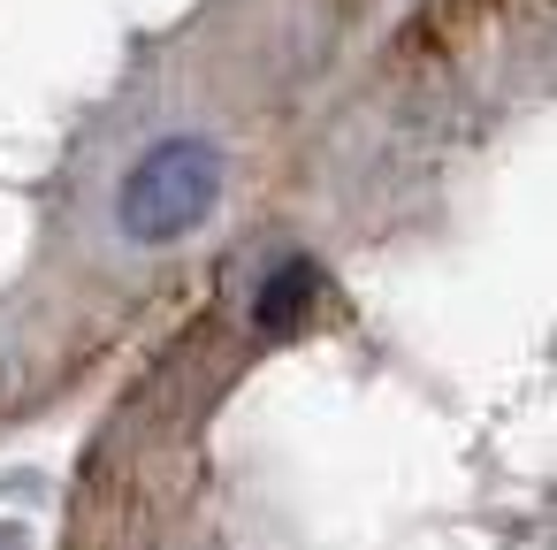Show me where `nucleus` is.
Wrapping results in <instances>:
<instances>
[{
  "label": "nucleus",
  "mask_w": 557,
  "mask_h": 550,
  "mask_svg": "<svg viewBox=\"0 0 557 550\" xmlns=\"http://www.w3.org/2000/svg\"><path fill=\"white\" fill-rule=\"evenodd\" d=\"M222 184H230L222 146L199 138V131H169V138H153V146L123 169L115 222H123L131 245H176V237H191V230L222 207Z\"/></svg>",
  "instance_id": "obj_1"
},
{
  "label": "nucleus",
  "mask_w": 557,
  "mask_h": 550,
  "mask_svg": "<svg viewBox=\"0 0 557 550\" xmlns=\"http://www.w3.org/2000/svg\"><path fill=\"white\" fill-rule=\"evenodd\" d=\"M313 291H321V268H313L306 253H283V260L268 268V283H260V298H252V321H260L268 337H283V329H298V321H306V306H313Z\"/></svg>",
  "instance_id": "obj_2"
},
{
  "label": "nucleus",
  "mask_w": 557,
  "mask_h": 550,
  "mask_svg": "<svg viewBox=\"0 0 557 550\" xmlns=\"http://www.w3.org/2000/svg\"><path fill=\"white\" fill-rule=\"evenodd\" d=\"M0 550H24V542H16V535H0Z\"/></svg>",
  "instance_id": "obj_3"
}]
</instances>
